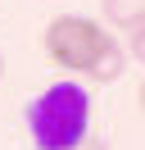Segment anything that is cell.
<instances>
[{"mask_svg":"<svg viewBox=\"0 0 145 150\" xmlns=\"http://www.w3.org/2000/svg\"><path fill=\"white\" fill-rule=\"evenodd\" d=\"M77 150H104V146H100V141H95V137H86V141H82V146H77Z\"/></svg>","mask_w":145,"mask_h":150,"instance_id":"4","label":"cell"},{"mask_svg":"<svg viewBox=\"0 0 145 150\" xmlns=\"http://www.w3.org/2000/svg\"><path fill=\"white\" fill-rule=\"evenodd\" d=\"M27 137L36 150H77L91 137V91L82 82H50L23 109Z\"/></svg>","mask_w":145,"mask_h":150,"instance_id":"2","label":"cell"},{"mask_svg":"<svg viewBox=\"0 0 145 150\" xmlns=\"http://www.w3.org/2000/svg\"><path fill=\"white\" fill-rule=\"evenodd\" d=\"M41 50L54 68L63 73H82L95 86H109L122 77L127 55L113 41V32H104V23L86 18V14H59V18L45 23L41 32Z\"/></svg>","mask_w":145,"mask_h":150,"instance_id":"1","label":"cell"},{"mask_svg":"<svg viewBox=\"0 0 145 150\" xmlns=\"http://www.w3.org/2000/svg\"><path fill=\"white\" fill-rule=\"evenodd\" d=\"M104 18L113 23L118 32H127V46H132V59L145 55V0H104Z\"/></svg>","mask_w":145,"mask_h":150,"instance_id":"3","label":"cell"},{"mask_svg":"<svg viewBox=\"0 0 145 150\" xmlns=\"http://www.w3.org/2000/svg\"><path fill=\"white\" fill-rule=\"evenodd\" d=\"M0 77H5V55H0Z\"/></svg>","mask_w":145,"mask_h":150,"instance_id":"5","label":"cell"}]
</instances>
